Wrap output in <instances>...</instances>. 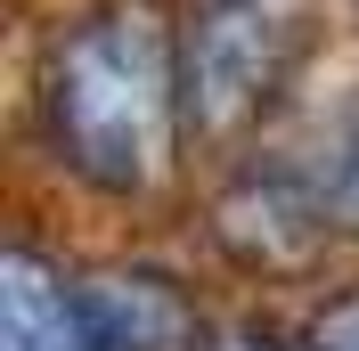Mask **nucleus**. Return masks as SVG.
Masks as SVG:
<instances>
[{"mask_svg": "<svg viewBox=\"0 0 359 351\" xmlns=\"http://www.w3.org/2000/svg\"><path fill=\"white\" fill-rule=\"evenodd\" d=\"M204 351H311V335H286V327H269V319H212Z\"/></svg>", "mask_w": 359, "mask_h": 351, "instance_id": "nucleus-7", "label": "nucleus"}, {"mask_svg": "<svg viewBox=\"0 0 359 351\" xmlns=\"http://www.w3.org/2000/svg\"><path fill=\"white\" fill-rule=\"evenodd\" d=\"M82 319L98 351H204L196 294L156 262H107L82 278Z\"/></svg>", "mask_w": 359, "mask_h": 351, "instance_id": "nucleus-4", "label": "nucleus"}, {"mask_svg": "<svg viewBox=\"0 0 359 351\" xmlns=\"http://www.w3.org/2000/svg\"><path fill=\"white\" fill-rule=\"evenodd\" d=\"M302 172H311L318 204H327V220H335V237H359V90H343L335 107L318 114L311 147L294 155Z\"/></svg>", "mask_w": 359, "mask_h": 351, "instance_id": "nucleus-6", "label": "nucleus"}, {"mask_svg": "<svg viewBox=\"0 0 359 351\" xmlns=\"http://www.w3.org/2000/svg\"><path fill=\"white\" fill-rule=\"evenodd\" d=\"M311 33H318V0H188V17H180L188 139H204V147L253 139V123L302 74Z\"/></svg>", "mask_w": 359, "mask_h": 351, "instance_id": "nucleus-2", "label": "nucleus"}, {"mask_svg": "<svg viewBox=\"0 0 359 351\" xmlns=\"http://www.w3.org/2000/svg\"><path fill=\"white\" fill-rule=\"evenodd\" d=\"M204 229L221 262H237L245 278H302L335 245V220L302 164H237L204 204Z\"/></svg>", "mask_w": 359, "mask_h": 351, "instance_id": "nucleus-3", "label": "nucleus"}, {"mask_svg": "<svg viewBox=\"0 0 359 351\" xmlns=\"http://www.w3.org/2000/svg\"><path fill=\"white\" fill-rule=\"evenodd\" d=\"M33 107L57 172L107 204H139L172 180L188 147L180 25L156 0H90L41 49Z\"/></svg>", "mask_w": 359, "mask_h": 351, "instance_id": "nucleus-1", "label": "nucleus"}, {"mask_svg": "<svg viewBox=\"0 0 359 351\" xmlns=\"http://www.w3.org/2000/svg\"><path fill=\"white\" fill-rule=\"evenodd\" d=\"M302 335H311V351H359V286L351 294H327Z\"/></svg>", "mask_w": 359, "mask_h": 351, "instance_id": "nucleus-8", "label": "nucleus"}, {"mask_svg": "<svg viewBox=\"0 0 359 351\" xmlns=\"http://www.w3.org/2000/svg\"><path fill=\"white\" fill-rule=\"evenodd\" d=\"M0 351H98L82 286H66V270H49L33 245H8L0 262Z\"/></svg>", "mask_w": 359, "mask_h": 351, "instance_id": "nucleus-5", "label": "nucleus"}]
</instances>
